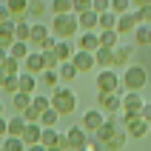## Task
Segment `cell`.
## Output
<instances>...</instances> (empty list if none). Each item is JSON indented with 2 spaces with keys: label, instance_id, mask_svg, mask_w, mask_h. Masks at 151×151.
<instances>
[{
  "label": "cell",
  "instance_id": "1",
  "mask_svg": "<svg viewBox=\"0 0 151 151\" xmlns=\"http://www.w3.org/2000/svg\"><path fill=\"white\" fill-rule=\"evenodd\" d=\"M74 32H80V23H77V14H57L54 17V23H51V34L57 37V40H71Z\"/></svg>",
  "mask_w": 151,
  "mask_h": 151
},
{
  "label": "cell",
  "instance_id": "2",
  "mask_svg": "<svg viewBox=\"0 0 151 151\" xmlns=\"http://www.w3.org/2000/svg\"><path fill=\"white\" fill-rule=\"evenodd\" d=\"M51 109L57 111V114H71L77 109V94L71 88H57V91H51Z\"/></svg>",
  "mask_w": 151,
  "mask_h": 151
},
{
  "label": "cell",
  "instance_id": "3",
  "mask_svg": "<svg viewBox=\"0 0 151 151\" xmlns=\"http://www.w3.org/2000/svg\"><path fill=\"white\" fill-rule=\"evenodd\" d=\"M120 83L126 86V91H140L145 83H148V74H145L143 66H128L120 77Z\"/></svg>",
  "mask_w": 151,
  "mask_h": 151
},
{
  "label": "cell",
  "instance_id": "4",
  "mask_svg": "<svg viewBox=\"0 0 151 151\" xmlns=\"http://www.w3.org/2000/svg\"><path fill=\"white\" fill-rule=\"evenodd\" d=\"M94 86H97V94H117L120 77H117L114 68H103L100 74H97V80H94Z\"/></svg>",
  "mask_w": 151,
  "mask_h": 151
},
{
  "label": "cell",
  "instance_id": "5",
  "mask_svg": "<svg viewBox=\"0 0 151 151\" xmlns=\"http://www.w3.org/2000/svg\"><path fill=\"white\" fill-rule=\"evenodd\" d=\"M123 117H126V114H123ZM148 128H151V126L140 117V114H131V117H126V123H123V131H126L128 137H137V140L148 134Z\"/></svg>",
  "mask_w": 151,
  "mask_h": 151
},
{
  "label": "cell",
  "instance_id": "6",
  "mask_svg": "<svg viewBox=\"0 0 151 151\" xmlns=\"http://www.w3.org/2000/svg\"><path fill=\"white\" fill-rule=\"evenodd\" d=\"M143 106H145V100L140 97V91H126V94H123V114H126V117L140 114Z\"/></svg>",
  "mask_w": 151,
  "mask_h": 151
},
{
  "label": "cell",
  "instance_id": "7",
  "mask_svg": "<svg viewBox=\"0 0 151 151\" xmlns=\"http://www.w3.org/2000/svg\"><path fill=\"white\" fill-rule=\"evenodd\" d=\"M66 140H68V148L71 151H88V134H86L80 126H71L68 128V134H66Z\"/></svg>",
  "mask_w": 151,
  "mask_h": 151
},
{
  "label": "cell",
  "instance_id": "8",
  "mask_svg": "<svg viewBox=\"0 0 151 151\" xmlns=\"http://www.w3.org/2000/svg\"><path fill=\"white\" fill-rule=\"evenodd\" d=\"M103 123H106V120H103L100 111H97V109H88V111L83 114V123H80V128H83L86 134H94V131H97Z\"/></svg>",
  "mask_w": 151,
  "mask_h": 151
},
{
  "label": "cell",
  "instance_id": "9",
  "mask_svg": "<svg viewBox=\"0 0 151 151\" xmlns=\"http://www.w3.org/2000/svg\"><path fill=\"white\" fill-rule=\"evenodd\" d=\"M97 103H100V109L109 111V114L123 111V97H120V94H97Z\"/></svg>",
  "mask_w": 151,
  "mask_h": 151
},
{
  "label": "cell",
  "instance_id": "10",
  "mask_svg": "<svg viewBox=\"0 0 151 151\" xmlns=\"http://www.w3.org/2000/svg\"><path fill=\"white\" fill-rule=\"evenodd\" d=\"M23 71H26V74H32V77H37V74L46 71V60H43L40 51H37V54H29V57L23 60Z\"/></svg>",
  "mask_w": 151,
  "mask_h": 151
},
{
  "label": "cell",
  "instance_id": "11",
  "mask_svg": "<svg viewBox=\"0 0 151 151\" xmlns=\"http://www.w3.org/2000/svg\"><path fill=\"white\" fill-rule=\"evenodd\" d=\"M40 134H43V126L40 123H26V128H23V145L29 148V145H40Z\"/></svg>",
  "mask_w": 151,
  "mask_h": 151
},
{
  "label": "cell",
  "instance_id": "12",
  "mask_svg": "<svg viewBox=\"0 0 151 151\" xmlns=\"http://www.w3.org/2000/svg\"><path fill=\"white\" fill-rule=\"evenodd\" d=\"M71 66L77 68V74L80 71H91L94 68V54H88V51H74V57H71Z\"/></svg>",
  "mask_w": 151,
  "mask_h": 151
},
{
  "label": "cell",
  "instance_id": "13",
  "mask_svg": "<svg viewBox=\"0 0 151 151\" xmlns=\"http://www.w3.org/2000/svg\"><path fill=\"white\" fill-rule=\"evenodd\" d=\"M77 46H80V51L94 54V51L100 49V37H97V32H83V34H80V40H77Z\"/></svg>",
  "mask_w": 151,
  "mask_h": 151
},
{
  "label": "cell",
  "instance_id": "14",
  "mask_svg": "<svg viewBox=\"0 0 151 151\" xmlns=\"http://www.w3.org/2000/svg\"><path fill=\"white\" fill-rule=\"evenodd\" d=\"M137 26H140L137 14H134V12H128V14H120L117 17V29H114V32H117V34H126V32H134Z\"/></svg>",
  "mask_w": 151,
  "mask_h": 151
},
{
  "label": "cell",
  "instance_id": "15",
  "mask_svg": "<svg viewBox=\"0 0 151 151\" xmlns=\"http://www.w3.org/2000/svg\"><path fill=\"white\" fill-rule=\"evenodd\" d=\"M12 43H14V20H6V23H0V49H12Z\"/></svg>",
  "mask_w": 151,
  "mask_h": 151
},
{
  "label": "cell",
  "instance_id": "16",
  "mask_svg": "<svg viewBox=\"0 0 151 151\" xmlns=\"http://www.w3.org/2000/svg\"><path fill=\"white\" fill-rule=\"evenodd\" d=\"M94 66L100 68H114V49H97L94 51Z\"/></svg>",
  "mask_w": 151,
  "mask_h": 151
},
{
  "label": "cell",
  "instance_id": "17",
  "mask_svg": "<svg viewBox=\"0 0 151 151\" xmlns=\"http://www.w3.org/2000/svg\"><path fill=\"white\" fill-rule=\"evenodd\" d=\"M97 17L91 9L88 12H83V14H77V23H80V32H97Z\"/></svg>",
  "mask_w": 151,
  "mask_h": 151
},
{
  "label": "cell",
  "instance_id": "18",
  "mask_svg": "<svg viewBox=\"0 0 151 151\" xmlns=\"http://www.w3.org/2000/svg\"><path fill=\"white\" fill-rule=\"evenodd\" d=\"M29 34H32V23H29L26 17H17L14 20V40L29 43Z\"/></svg>",
  "mask_w": 151,
  "mask_h": 151
},
{
  "label": "cell",
  "instance_id": "19",
  "mask_svg": "<svg viewBox=\"0 0 151 151\" xmlns=\"http://www.w3.org/2000/svg\"><path fill=\"white\" fill-rule=\"evenodd\" d=\"M54 54H57L60 63H71V57H74V46H71V40H57Z\"/></svg>",
  "mask_w": 151,
  "mask_h": 151
},
{
  "label": "cell",
  "instance_id": "20",
  "mask_svg": "<svg viewBox=\"0 0 151 151\" xmlns=\"http://www.w3.org/2000/svg\"><path fill=\"white\" fill-rule=\"evenodd\" d=\"M117 29V14L114 12H103L97 17V32H114Z\"/></svg>",
  "mask_w": 151,
  "mask_h": 151
},
{
  "label": "cell",
  "instance_id": "21",
  "mask_svg": "<svg viewBox=\"0 0 151 151\" xmlns=\"http://www.w3.org/2000/svg\"><path fill=\"white\" fill-rule=\"evenodd\" d=\"M34 88H37V77H32V74H26V71H20V77H17V91L34 94Z\"/></svg>",
  "mask_w": 151,
  "mask_h": 151
},
{
  "label": "cell",
  "instance_id": "22",
  "mask_svg": "<svg viewBox=\"0 0 151 151\" xmlns=\"http://www.w3.org/2000/svg\"><path fill=\"white\" fill-rule=\"evenodd\" d=\"M6 9H9V14H12V20L26 17V12H29V0H6Z\"/></svg>",
  "mask_w": 151,
  "mask_h": 151
},
{
  "label": "cell",
  "instance_id": "23",
  "mask_svg": "<svg viewBox=\"0 0 151 151\" xmlns=\"http://www.w3.org/2000/svg\"><path fill=\"white\" fill-rule=\"evenodd\" d=\"M114 131H117V128H114V126H111V123H103V126L100 128H97V131H94V140H97V143H100V145H106V143H109V140H111V137H114Z\"/></svg>",
  "mask_w": 151,
  "mask_h": 151
},
{
  "label": "cell",
  "instance_id": "24",
  "mask_svg": "<svg viewBox=\"0 0 151 151\" xmlns=\"http://www.w3.org/2000/svg\"><path fill=\"white\" fill-rule=\"evenodd\" d=\"M131 54H134V49H131V46H117V49H114V66L123 68L128 60H131Z\"/></svg>",
  "mask_w": 151,
  "mask_h": 151
},
{
  "label": "cell",
  "instance_id": "25",
  "mask_svg": "<svg viewBox=\"0 0 151 151\" xmlns=\"http://www.w3.org/2000/svg\"><path fill=\"white\" fill-rule=\"evenodd\" d=\"M97 37H100L103 49H117L120 46V34L117 32H97Z\"/></svg>",
  "mask_w": 151,
  "mask_h": 151
},
{
  "label": "cell",
  "instance_id": "26",
  "mask_svg": "<svg viewBox=\"0 0 151 151\" xmlns=\"http://www.w3.org/2000/svg\"><path fill=\"white\" fill-rule=\"evenodd\" d=\"M134 40H137V46H151V26L140 23L134 29Z\"/></svg>",
  "mask_w": 151,
  "mask_h": 151
},
{
  "label": "cell",
  "instance_id": "27",
  "mask_svg": "<svg viewBox=\"0 0 151 151\" xmlns=\"http://www.w3.org/2000/svg\"><path fill=\"white\" fill-rule=\"evenodd\" d=\"M57 140H60V131H57V128H43V134H40V145H43V148L57 145Z\"/></svg>",
  "mask_w": 151,
  "mask_h": 151
},
{
  "label": "cell",
  "instance_id": "28",
  "mask_svg": "<svg viewBox=\"0 0 151 151\" xmlns=\"http://www.w3.org/2000/svg\"><path fill=\"white\" fill-rule=\"evenodd\" d=\"M49 34H51V32L46 29V26H40V23H37V26H32V34H29V43H34V46H40V43L46 40Z\"/></svg>",
  "mask_w": 151,
  "mask_h": 151
},
{
  "label": "cell",
  "instance_id": "29",
  "mask_svg": "<svg viewBox=\"0 0 151 151\" xmlns=\"http://www.w3.org/2000/svg\"><path fill=\"white\" fill-rule=\"evenodd\" d=\"M9 57H14V60H20V63H23V60L29 57V46H26V43H20V40H14V43H12V49H9Z\"/></svg>",
  "mask_w": 151,
  "mask_h": 151
},
{
  "label": "cell",
  "instance_id": "30",
  "mask_svg": "<svg viewBox=\"0 0 151 151\" xmlns=\"http://www.w3.org/2000/svg\"><path fill=\"white\" fill-rule=\"evenodd\" d=\"M3 71H6V77H17L20 71H23V63L14 60V57H6L3 60Z\"/></svg>",
  "mask_w": 151,
  "mask_h": 151
},
{
  "label": "cell",
  "instance_id": "31",
  "mask_svg": "<svg viewBox=\"0 0 151 151\" xmlns=\"http://www.w3.org/2000/svg\"><path fill=\"white\" fill-rule=\"evenodd\" d=\"M23 117H14V120H9V126H6V137H23Z\"/></svg>",
  "mask_w": 151,
  "mask_h": 151
},
{
  "label": "cell",
  "instance_id": "32",
  "mask_svg": "<svg viewBox=\"0 0 151 151\" xmlns=\"http://www.w3.org/2000/svg\"><path fill=\"white\" fill-rule=\"evenodd\" d=\"M57 117H60V114H57L54 109L40 111V126H43V128H54V126H57Z\"/></svg>",
  "mask_w": 151,
  "mask_h": 151
},
{
  "label": "cell",
  "instance_id": "33",
  "mask_svg": "<svg viewBox=\"0 0 151 151\" xmlns=\"http://www.w3.org/2000/svg\"><path fill=\"white\" fill-rule=\"evenodd\" d=\"M126 140H128V134L123 131V128H117V131H114V137H111L109 143H106V148L117 151V148H123V145H126Z\"/></svg>",
  "mask_w": 151,
  "mask_h": 151
},
{
  "label": "cell",
  "instance_id": "34",
  "mask_svg": "<svg viewBox=\"0 0 151 151\" xmlns=\"http://www.w3.org/2000/svg\"><path fill=\"white\" fill-rule=\"evenodd\" d=\"M57 74H60V80H63V83H71V80L77 77V68L71 66V63H60Z\"/></svg>",
  "mask_w": 151,
  "mask_h": 151
},
{
  "label": "cell",
  "instance_id": "35",
  "mask_svg": "<svg viewBox=\"0 0 151 151\" xmlns=\"http://www.w3.org/2000/svg\"><path fill=\"white\" fill-rule=\"evenodd\" d=\"M40 77H43V83L49 86L51 91H57V88H60V74H57V71H51V68H46V71H43Z\"/></svg>",
  "mask_w": 151,
  "mask_h": 151
},
{
  "label": "cell",
  "instance_id": "36",
  "mask_svg": "<svg viewBox=\"0 0 151 151\" xmlns=\"http://www.w3.org/2000/svg\"><path fill=\"white\" fill-rule=\"evenodd\" d=\"M3 151H26V145H23V140L20 137H3Z\"/></svg>",
  "mask_w": 151,
  "mask_h": 151
},
{
  "label": "cell",
  "instance_id": "37",
  "mask_svg": "<svg viewBox=\"0 0 151 151\" xmlns=\"http://www.w3.org/2000/svg\"><path fill=\"white\" fill-rule=\"evenodd\" d=\"M109 12H114V14H128L131 12V0H111V6H109Z\"/></svg>",
  "mask_w": 151,
  "mask_h": 151
},
{
  "label": "cell",
  "instance_id": "38",
  "mask_svg": "<svg viewBox=\"0 0 151 151\" xmlns=\"http://www.w3.org/2000/svg\"><path fill=\"white\" fill-rule=\"evenodd\" d=\"M12 103H14V109H17V111H26L29 106H32V94H23V91H17L14 97H12Z\"/></svg>",
  "mask_w": 151,
  "mask_h": 151
},
{
  "label": "cell",
  "instance_id": "39",
  "mask_svg": "<svg viewBox=\"0 0 151 151\" xmlns=\"http://www.w3.org/2000/svg\"><path fill=\"white\" fill-rule=\"evenodd\" d=\"M51 12L57 14H71V0H51Z\"/></svg>",
  "mask_w": 151,
  "mask_h": 151
},
{
  "label": "cell",
  "instance_id": "40",
  "mask_svg": "<svg viewBox=\"0 0 151 151\" xmlns=\"http://www.w3.org/2000/svg\"><path fill=\"white\" fill-rule=\"evenodd\" d=\"M32 106L37 111H46V109H51V100L46 97V94H32Z\"/></svg>",
  "mask_w": 151,
  "mask_h": 151
},
{
  "label": "cell",
  "instance_id": "41",
  "mask_svg": "<svg viewBox=\"0 0 151 151\" xmlns=\"http://www.w3.org/2000/svg\"><path fill=\"white\" fill-rule=\"evenodd\" d=\"M46 3H43V0H29V12H26V14H32V17H40L43 12H46Z\"/></svg>",
  "mask_w": 151,
  "mask_h": 151
},
{
  "label": "cell",
  "instance_id": "42",
  "mask_svg": "<svg viewBox=\"0 0 151 151\" xmlns=\"http://www.w3.org/2000/svg\"><path fill=\"white\" fill-rule=\"evenodd\" d=\"M20 117H23V123H40V111L34 106H29L26 111H20Z\"/></svg>",
  "mask_w": 151,
  "mask_h": 151
},
{
  "label": "cell",
  "instance_id": "43",
  "mask_svg": "<svg viewBox=\"0 0 151 151\" xmlns=\"http://www.w3.org/2000/svg\"><path fill=\"white\" fill-rule=\"evenodd\" d=\"M134 14H137V20H140V23L151 26V6H143V9H134Z\"/></svg>",
  "mask_w": 151,
  "mask_h": 151
},
{
  "label": "cell",
  "instance_id": "44",
  "mask_svg": "<svg viewBox=\"0 0 151 151\" xmlns=\"http://www.w3.org/2000/svg\"><path fill=\"white\" fill-rule=\"evenodd\" d=\"M88 9H91V0H71V12L74 14H83Z\"/></svg>",
  "mask_w": 151,
  "mask_h": 151
},
{
  "label": "cell",
  "instance_id": "45",
  "mask_svg": "<svg viewBox=\"0 0 151 151\" xmlns=\"http://www.w3.org/2000/svg\"><path fill=\"white\" fill-rule=\"evenodd\" d=\"M111 0H91V12L94 14H103V12H109Z\"/></svg>",
  "mask_w": 151,
  "mask_h": 151
},
{
  "label": "cell",
  "instance_id": "46",
  "mask_svg": "<svg viewBox=\"0 0 151 151\" xmlns=\"http://www.w3.org/2000/svg\"><path fill=\"white\" fill-rule=\"evenodd\" d=\"M17 77H20V74H17ZM17 77H6V83H3V91L12 94V97L17 94Z\"/></svg>",
  "mask_w": 151,
  "mask_h": 151
},
{
  "label": "cell",
  "instance_id": "47",
  "mask_svg": "<svg viewBox=\"0 0 151 151\" xmlns=\"http://www.w3.org/2000/svg\"><path fill=\"white\" fill-rule=\"evenodd\" d=\"M54 49H57V37H54V34H49V37L40 43V51H54Z\"/></svg>",
  "mask_w": 151,
  "mask_h": 151
},
{
  "label": "cell",
  "instance_id": "48",
  "mask_svg": "<svg viewBox=\"0 0 151 151\" xmlns=\"http://www.w3.org/2000/svg\"><path fill=\"white\" fill-rule=\"evenodd\" d=\"M140 117H143L145 123L151 126V103H145V106H143V111H140Z\"/></svg>",
  "mask_w": 151,
  "mask_h": 151
},
{
  "label": "cell",
  "instance_id": "49",
  "mask_svg": "<svg viewBox=\"0 0 151 151\" xmlns=\"http://www.w3.org/2000/svg\"><path fill=\"white\" fill-rule=\"evenodd\" d=\"M6 20H12V14H9L6 3H0V23H6Z\"/></svg>",
  "mask_w": 151,
  "mask_h": 151
},
{
  "label": "cell",
  "instance_id": "50",
  "mask_svg": "<svg viewBox=\"0 0 151 151\" xmlns=\"http://www.w3.org/2000/svg\"><path fill=\"white\" fill-rule=\"evenodd\" d=\"M57 148H63V151H71V148H68V140H66V134H60V140H57Z\"/></svg>",
  "mask_w": 151,
  "mask_h": 151
},
{
  "label": "cell",
  "instance_id": "51",
  "mask_svg": "<svg viewBox=\"0 0 151 151\" xmlns=\"http://www.w3.org/2000/svg\"><path fill=\"white\" fill-rule=\"evenodd\" d=\"M6 126H9V120L3 117V114H0V140H3V137H6Z\"/></svg>",
  "mask_w": 151,
  "mask_h": 151
},
{
  "label": "cell",
  "instance_id": "52",
  "mask_svg": "<svg viewBox=\"0 0 151 151\" xmlns=\"http://www.w3.org/2000/svg\"><path fill=\"white\" fill-rule=\"evenodd\" d=\"M131 6H134V9H143V6H151V0H131Z\"/></svg>",
  "mask_w": 151,
  "mask_h": 151
},
{
  "label": "cell",
  "instance_id": "53",
  "mask_svg": "<svg viewBox=\"0 0 151 151\" xmlns=\"http://www.w3.org/2000/svg\"><path fill=\"white\" fill-rule=\"evenodd\" d=\"M3 83H6V71H3V66H0V88H3Z\"/></svg>",
  "mask_w": 151,
  "mask_h": 151
},
{
  "label": "cell",
  "instance_id": "54",
  "mask_svg": "<svg viewBox=\"0 0 151 151\" xmlns=\"http://www.w3.org/2000/svg\"><path fill=\"white\" fill-rule=\"evenodd\" d=\"M6 57H9V51H6V49H0V66H3V60H6Z\"/></svg>",
  "mask_w": 151,
  "mask_h": 151
},
{
  "label": "cell",
  "instance_id": "55",
  "mask_svg": "<svg viewBox=\"0 0 151 151\" xmlns=\"http://www.w3.org/2000/svg\"><path fill=\"white\" fill-rule=\"evenodd\" d=\"M26 151H46V148H43V145H29Z\"/></svg>",
  "mask_w": 151,
  "mask_h": 151
},
{
  "label": "cell",
  "instance_id": "56",
  "mask_svg": "<svg viewBox=\"0 0 151 151\" xmlns=\"http://www.w3.org/2000/svg\"><path fill=\"white\" fill-rule=\"evenodd\" d=\"M46 151H63V148H57V145H51V148H46Z\"/></svg>",
  "mask_w": 151,
  "mask_h": 151
},
{
  "label": "cell",
  "instance_id": "57",
  "mask_svg": "<svg viewBox=\"0 0 151 151\" xmlns=\"http://www.w3.org/2000/svg\"><path fill=\"white\" fill-rule=\"evenodd\" d=\"M0 114H3V103H0Z\"/></svg>",
  "mask_w": 151,
  "mask_h": 151
}]
</instances>
